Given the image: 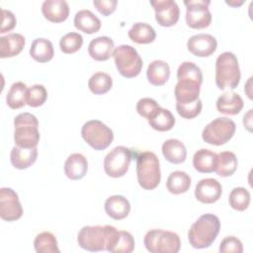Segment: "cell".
Here are the masks:
<instances>
[{
    "label": "cell",
    "instance_id": "836d02e7",
    "mask_svg": "<svg viewBox=\"0 0 253 253\" xmlns=\"http://www.w3.org/2000/svg\"><path fill=\"white\" fill-rule=\"evenodd\" d=\"M134 249L133 236L125 230H118L116 237L107 251L112 253H130Z\"/></svg>",
    "mask_w": 253,
    "mask_h": 253
},
{
    "label": "cell",
    "instance_id": "e575fe53",
    "mask_svg": "<svg viewBox=\"0 0 253 253\" xmlns=\"http://www.w3.org/2000/svg\"><path fill=\"white\" fill-rule=\"evenodd\" d=\"M34 247L38 253H59L55 236L48 231L39 233L34 241Z\"/></svg>",
    "mask_w": 253,
    "mask_h": 253
},
{
    "label": "cell",
    "instance_id": "7402d4cb",
    "mask_svg": "<svg viewBox=\"0 0 253 253\" xmlns=\"http://www.w3.org/2000/svg\"><path fill=\"white\" fill-rule=\"evenodd\" d=\"M243 100L239 94L225 92L216 100V109L219 113L234 116L240 113L243 108Z\"/></svg>",
    "mask_w": 253,
    "mask_h": 253
},
{
    "label": "cell",
    "instance_id": "ffe728a7",
    "mask_svg": "<svg viewBox=\"0 0 253 253\" xmlns=\"http://www.w3.org/2000/svg\"><path fill=\"white\" fill-rule=\"evenodd\" d=\"M88 170V161L81 153H72L64 163V173L70 180L82 179Z\"/></svg>",
    "mask_w": 253,
    "mask_h": 253
},
{
    "label": "cell",
    "instance_id": "7bdbcfd3",
    "mask_svg": "<svg viewBox=\"0 0 253 253\" xmlns=\"http://www.w3.org/2000/svg\"><path fill=\"white\" fill-rule=\"evenodd\" d=\"M160 106L151 98H142L136 104V112L143 118L148 119L149 116Z\"/></svg>",
    "mask_w": 253,
    "mask_h": 253
},
{
    "label": "cell",
    "instance_id": "f6af8a7d",
    "mask_svg": "<svg viewBox=\"0 0 253 253\" xmlns=\"http://www.w3.org/2000/svg\"><path fill=\"white\" fill-rule=\"evenodd\" d=\"M1 13H2V21H1L0 33L3 34V33L10 32L11 30H13L17 24V20H16L15 15L9 10L2 9Z\"/></svg>",
    "mask_w": 253,
    "mask_h": 253
},
{
    "label": "cell",
    "instance_id": "bcb514c9",
    "mask_svg": "<svg viewBox=\"0 0 253 253\" xmlns=\"http://www.w3.org/2000/svg\"><path fill=\"white\" fill-rule=\"evenodd\" d=\"M225 3L228 4V5H230V6L237 7V6H240V5L243 3V1H240V2H236V1H225Z\"/></svg>",
    "mask_w": 253,
    "mask_h": 253
},
{
    "label": "cell",
    "instance_id": "4fadbf2b",
    "mask_svg": "<svg viewBox=\"0 0 253 253\" xmlns=\"http://www.w3.org/2000/svg\"><path fill=\"white\" fill-rule=\"evenodd\" d=\"M150 5L155 11V20L162 27L174 26L180 16L178 4L173 0L150 1Z\"/></svg>",
    "mask_w": 253,
    "mask_h": 253
},
{
    "label": "cell",
    "instance_id": "74e56055",
    "mask_svg": "<svg viewBox=\"0 0 253 253\" xmlns=\"http://www.w3.org/2000/svg\"><path fill=\"white\" fill-rule=\"evenodd\" d=\"M83 44V38L79 33H67L61 37L59 46L62 52L71 54L78 51Z\"/></svg>",
    "mask_w": 253,
    "mask_h": 253
},
{
    "label": "cell",
    "instance_id": "603a6c76",
    "mask_svg": "<svg viewBox=\"0 0 253 253\" xmlns=\"http://www.w3.org/2000/svg\"><path fill=\"white\" fill-rule=\"evenodd\" d=\"M38 157V148H24L14 146L10 153L12 165L17 169H27L32 166Z\"/></svg>",
    "mask_w": 253,
    "mask_h": 253
},
{
    "label": "cell",
    "instance_id": "e0dca14e",
    "mask_svg": "<svg viewBox=\"0 0 253 253\" xmlns=\"http://www.w3.org/2000/svg\"><path fill=\"white\" fill-rule=\"evenodd\" d=\"M44 18L52 23H61L68 18L69 6L64 0H45L42 5Z\"/></svg>",
    "mask_w": 253,
    "mask_h": 253
},
{
    "label": "cell",
    "instance_id": "ac0fdd59",
    "mask_svg": "<svg viewBox=\"0 0 253 253\" xmlns=\"http://www.w3.org/2000/svg\"><path fill=\"white\" fill-rule=\"evenodd\" d=\"M115 50L114 41L109 37H98L93 39L88 45L89 55L97 61L108 60Z\"/></svg>",
    "mask_w": 253,
    "mask_h": 253
},
{
    "label": "cell",
    "instance_id": "484cf974",
    "mask_svg": "<svg viewBox=\"0 0 253 253\" xmlns=\"http://www.w3.org/2000/svg\"><path fill=\"white\" fill-rule=\"evenodd\" d=\"M146 76L150 84L154 86L164 85L170 76L169 64L164 60H153L147 67Z\"/></svg>",
    "mask_w": 253,
    "mask_h": 253
},
{
    "label": "cell",
    "instance_id": "3957f363",
    "mask_svg": "<svg viewBox=\"0 0 253 253\" xmlns=\"http://www.w3.org/2000/svg\"><path fill=\"white\" fill-rule=\"evenodd\" d=\"M241 73L236 55L230 51L220 53L215 61V84L220 90L235 89L240 81Z\"/></svg>",
    "mask_w": 253,
    "mask_h": 253
},
{
    "label": "cell",
    "instance_id": "cb8c5ba5",
    "mask_svg": "<svg viewBox=\"0 0 253 253\" xmlns=\"http://www.w3.org/2000/svg\"><path fill=\"white\" fill-rule=\"evenodd\" d=\"M74 26L85 34H94L101 29L100 19L90 10H80L75 14Z\"/></svg>",
    "mask_w": 253,
    "mask_h": 253
},
{
    "label": "cell",
    "instance_id": "8992f818",
    "mask_svg": "<svg viewBox=\"0 0 253 253\" xmlns=\"http://www.w3.org/2000/svg\"><path fill=\"white\" fill-rule=\"evenodd\" d=\"M143 243L150 253H177L181 248L179 235L163 229H150L147 231L144 235Z\"/></svg>",
    "mask_w": 253,
    "mask_h": 253
},
{
    "label": "cell",
    "instance_id": "d6a6232c",
    "mask_svg": "<svg viewBox=\"0 0 253 253\" xmlns=\"http://www.w3.org/2000/svg\"><path fill=\"white\" fill-rule=\"evenodd\" d=\"M27 89H28L27 85L21 81L13 83L6 97L7 105L14 110L24 107L27 104L26 103Z\"/></svg>",
    "mask_w": 253,
    "mask_h": 253
},
{
    "label": "cell",
    "instance_id": "52a82bcc",
    "mask_svg": "<svg viewBox=\"0 0 253 253\" xmlns=\"http://www.w3.org/2000/svg\"><path fill=\"white\" fill-rule=\"evenodd\" d=\"M118 71L126 78L137 76L142 68V59L136 49L128 44H121L113 52Z\"/></svg>",
    "mask_w": 253,
    "mask_h": 253
},
{
    "label": "cell",
    "instance_id": "f546056e",
    "mask_svg": "<svg viewBox=\"0 0 253 253\" xmlns=\"http://www.w3.org/2000/svg\"><path fill=\"white\" fill-rule=\"evenodd\" d=\"M127 35L132 42L139 44L150 43L156 38L155 30L150 25L141 22L133 24Z\"/></svg>",
    "mask_w": 253,
    "mask_h": 253
},
{
    "label": "cell",
    "instance_id": "5bb4252c",
    "mask_svg": "<svg viewBox=\"0 0 253 253\" xmlns=\"http://www.w3.org/2000/svg\"><path fill=\"white\" fill-rule=\"evenodd\" d=\"M188 50L196 56L207 57L211 55L216 47L215 38L209 34H198L192 36L187 42Z\"/></svg>",
    "mask_w": 253,
    "mask_h": 253
},
{
    "label": "cell",
    "instance_id": "277c9868",
    "mask_svg": "<svg viewBox=\"0 0 253 253\" xmlns=\"http://www.w3.org/2000/svg\"><path fill=\"white\" fill-rule=\"evenodd\" d=\"M14 141L19 147H37L40 141L39 122L31 113H21L14 119Z\"/></svg>",
    "mask_w": 253,
    "mask_h": 253
},
{
    "label": "cell",
    "instance_id": "ba28073f",
    "mask_svg": "<svg viewBox=\"0 0 253 253\" xmlns=\"http://www.w3.org/2000/svg\"><path fill=\"white\" fill-rule=\"evenodd\" d=\"M81 135L95 150L106 149L114 139L113 130L99 120L86 122L81 128Z\"/></svg>",
    "mask_w": 253,
    "mask_h": 253
},
{
    "label": "cell",
    "instance_id": "d590c367",
    "mask_svg": "<svg viewBox=\"0 0 253 253\" xmlns=\"http://www.w3.org/2000/svg\"><path fill=\"white\" fill-rule=\"evenodd\" d=\"M112 86L113 79L106 72H96L90 77L88 81V87L90 91L96 95L107 93L111 90Z\"/></svg>",
    "mask_w": 253,
    "mask_h": 253
},
{
    "label": "cell",
    "instance_id": "8d00e7d4",
    "mask_svg": "<svg viewBox=\"0 0 253 253\" xmlns=\"http://www.w3.org/2000/svg\"><path fill=\"white\" fill-rule=\"evenodd\" d=\"M229 206L238 211H245L250 204V193L243 187H236L231 190L228 197Z\"/></svg>",
    "mask_w": 253,
    "mask_h": 253
},
{
    "label": "cell",
    "instance_id": "7c38bea8",
    "mask_svg": "<svg viewBox=\"0 0 253 253\" xmlns=\"http://www.w3.org/2000/svg\"><path fill=\"white\" fill-rule=\"evenodd\" d=\"M23 215V208L17 193L11 188L0 189V216L6 221H15Z\"/></svg>",
    "mask_w": 253,
    "mask_h": 253
},
{
    "label": "cell",
    "instance_id": "6da1fadb",
    "mask_svg": "<svg viewBox=\"0 0 253 253\" xmlns=\"http://www.w3.org/2000/svg\"><path fill=\"white\" fill-rule=\"evenodd\" d=\"M219 229V218L212 213H205L191 225L188 232L189 242L197 249L208 248L215 240Z\"/></svg>",
    "mask_w": 253,
    "mask_h": 253
},
{
    "label": "cell",
    "instance_id": "4dcf8cb0",
    "mask_svg": "<svg viewBox=\"0 0 253 253\" xmlns=\"http://www.w3.org/2000/svg\"><path fill=\"white\" fill-rule=\"evenodd\" d=\"M191 177L184 171H173L167 178L166 188L174 195L186 193L191 186Z\"/></svg>",
    "mask_w": 253,
    "mask_h": 253
},
{
    "label": "cell",
    "instance_id": "60d3db41",
    "mask_svg": "<svg viewBox=\"0 0 253 253\" xmlns=\"http://www.w3.org/2000/svg\"><path fill=\"white\" fill-rule=\"evenodd\" d=\"M202 108H203V104L200 98L192 103H186V104L176 103L177 113L179 114V116L187 120L194 119L198 115H200Z\"/></svg>",
    "mask_w": 253,
    "mask_h": 253
},
{
    "label": "cell",
    "instance_id": "30bf717a",
    "mask_svg": "<svg viewBox=\"0 0 253 253\" xmlns=\"http://www.w3.org/2000/svg\"><path fill=\"white\" fill-rule=\"evenodd\" d=\"M131 157L130 149L123 145L116 146L104 159V170L106 174L113 178L123 177L128 170Z\"/></svg>",
    "mask_w": 253,
    "mask_h": 253
},
{
    "label": "cell",
    "instance_id": "f1b7e54d",
    "mask_svg": "<svg viewBox=\"0 0 253 253\" xmlns=\"http://www.w3.org/2000/svg\"><path fill=\"white\" fill-rule=\"evenodd\" d=\"M30 55L38 62H47L52 59L54 55L53 45L47 39L38 38L31 45Z\"/></svg>",
    "mask_w": 253,
    "mask_h": 253
},
{
    "label": "cell",
    "instance_id": "d4e9b609",
    "mask_svg": "<svg viewBox=\"0 0 253 253\" xmlns=\"http://www.w3.org/2000/svg\"><path fill=\"white\" fill-rule=\"evenodd\" d=\"M162 153L165 159L173 164L183 163L187 157V149L184 143L176 138H170L163 142Z\"/></svg>",
    "mask_w": 253,
    "mask_h": 253
},
{
    "label": "cell",
    "instance_id": "4316f807",
    "mask_svg": "<svg viewBox=\"0 0 253 253\" xmlns=\"http://www.w3.org/2000/svg\"><path fill=\"white\" fill-rule=\"evenodd\" d=\"M217 154L206 148L199 149L193 156V166L201 173H211L215 169Z\"/></svg>",
    "mask_w": 253,
    "mask_h": 253
},
{
    "label": "cell",
    "instance_id": "8fae6325",
    "mask_svg": "<svg viewBox=\"0 0 253 253\" xmlns=\"http://www.w3.org/2000/svg\"><path fill=\"white\" fill-rule=\"evenodd\" d=\"M210 0H186V23L192 29H205L211 23Z\"/></svg>",
    "mask_w": 253,
    "mask_h": 253
},
{
    "label": "cell",
    "instance_id": "9c48e42d",
    "mask_svg": "<svg viewBox=\"0 0 253 253\" xmlns=\"http://www.w3.org/2000/svg\"><path fill=\"white\" fill-rule=\"evenodd\" d=\"M235 123L228 118H216L204 128L202 138L212 145H222L232 138L235 133Z\"/></svg>",
    "mask_w": 253,
    "mask_h": 253
},
{
    "label": "cell",
    "instance_id": "f35d334b",
    "mask_svg": "<svg viewBox=\"0 0 253 253\" xmlns=\"http://www.w3.org/2000/svg\"><path fill=\"white\" fill-rule=\"evenodd\" d=\"M47 99V91L43 85L36 84L27 89L26 103L30 107L37 108L45 103Z\"/></svg>",
    "mask_w": 253,
    "mask_h": 253
},
{
    "label": "cell",
    "instance_id": "44dd1931",
    "mask_svg": "<svg viewBox=\"0 0 253 253\" xmlns=\"http://www.w3.org/2000/svg\"><path fill=\"white\" fill-rule=\"evenodd\" d=\"M25 46V38L21 34L12 33L0 38V57L18 55Z\"/></svg>",
    "mask_w": 253,
    "mask_h": 253
},
{
    "label": "cell",
    "instance_id": "b9f144b4",
    "mask_svg": "<svg viewBox=\"0 0 253 253\" xmlns=\"http://www.w3.org/2000/svg\"><path fill=\"white\" fill-rule=\"evenodd\" d=\"M243 245L235 236H226L222 239L219 245L220 253H242Z\"/></svg>",
    "mask_w": 253,
    "mask_h": 253
},
{
    "label": "cell",
    "instance_id": "83f0119b",
    "mask_svg": "<svg viewBox=\"0 0 253 253\" xmlns=\"http://www.w3.org/2000/svg\"><path fill=\"white\" fill-rule=\"evenodd\" d=\"M149 126L158 131L170 130L175 125L173 114L164 108H157L147 119Z\"/></svg>",
    "mask_w": 253,
    "mask_h": 253
},
{
    "label": "cell",
    "instance_id": "d6986e66",
    "mask_svg": "<svg viewBox=\"0 0 253 253\" xmlns=\"http://www.w3.org/2000/svg\"><path fill=\"white\" fill-rule=\"evenodd\" d=\"M104 208L106 213L116 220L124 219L130 211V204L128 200L121 195L109 197L105 202Z\"/></svg>",
    "mask_w": 253,
    "mask_h": 253
},
{
    "label": "cell",
    "instance_id": "1f68e13d",
    "mask_svg": "<svg viewBox=\"0 0 253 253\" xmlns=\"http://www.w3.org/2000/svg\"><path fill=\"white\" fill-rule=\"evenodd\" d=\"M236 155L231 151H222L217 154L214 172L221 177L231 176L237 169Z\"/></svg>",
    "mask_w": 253,
    "mask_h": 253
},
{
    "label": "cell",
    "instance_id": "ab89813d",
    "mask_svg": "<svg viewBox=\"0 0 253 253\" xmlns=\"http://www.w3.org/2000/svg\"><path fill=\"white\" fill-rule=\"evenodd\" d=\"M177 78L182 79H191L198 81L200 83L203 82V73L201 68L196 65L194 62L191 61H185L178 67L177 70Z\"/></svg>",
    "mask_w": 253,
    "mask_h": 253
},
{
    "label": "cell",
    "instance_id": "5b68a950",
    "mask_svg": "<svg viewBox=\"0 0 253 253\" xmlns=\"http://www.w3.org/2000/svg\"><path fill=\"white\" fill-rule=\"evenodd\" d=\"M136 176L139 186L144 190L155 189L161 180L158 157L154 152H141L136 159Z\"/></svg>",
    "mask_w": 253,
    "mask_h": 253
},
{
    "label": "cell",
    "instance_id": "ee69618b",
    "mask_svg": "<svg viewBox=\"0 0 253 253\" xmlns=\"http://www.w3.org/2000/svg\"><path fill=\"white\" fill-rule=\"evenodd\" d=\"M93 5L102 15L109 16L116 10L118 1L117 0H94Z\"/></svg>",
    "mask_w": 253,
    "mask_h": 253
},
{
    "label": "cell",
    "instance_id": "9a60e30c",
    "mask_svg": "<svg viewBox=\"0 0 253 253\" xmlns=\"http://www.w3.org/2000/svg\"><path fill=\"white\" fill-rule=\"evenodd\" d=\"M222 187L213 178L202 179L198 182L195 189L196 199L203 204H213L221 197Z\"/></svg>",
    "mask_w": 253,
    "mask_h": 253
},
{
    "label": "cell",
    "instance_id": "2e32d148",
    "mask_svg": "<svg viewBox=\"0 0 253 253\" xmlns=\"http://www.w3.org/2000/svg\"><path fill=\"white\" fill-rule=\"evenodd\" d=\"M201 84L198 81L191 79H178V83L175 86L174 95L177 103L186 104L192 103L199 99Z\"/></svg>",
    "mask_w": 253,
    "mask_h": 253
},
{
    "label": "cell",
    "instance_id": "7a4b0ae2",
    "mask_svg": "<svg viewBox=\"0 0 253 253\" xmlns=\"http://www.w3.org/2000/svg\"><path fill=\"white\" fill-rule=\"evenodd\" d=\"M118 229L112 225L83 226L77 234L79 246L87 251L108 250L113 243Z\"/></svg>",
    "mask_w": 253,
    "mask_h": 253
}]
</instances>
